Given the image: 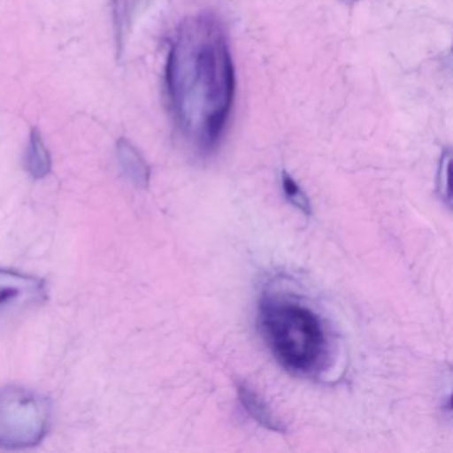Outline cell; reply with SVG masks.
<instances>
[{"mask_svg":"<svg viewBox=\"0 0 453 453\" xmlns=\"http://www.w3.org/2000/svg\"><path fill=\"white\" fill-rule=\"evenodd\" d=\"M166 91L185 140L200 153L213 150L235 94L226 31L213 14L193 15L180 25L166 63Z\"/></svg>","mask_w":453,"mask_h":453,"instance_id":"1","label":"cell"},{"mask_svg":"<svg viewBox=\"0 0 453 453\" xmlns=\"http://www.w3.org/2000/svg\"><path fill=\"white\" fill-rule=\"evenodd\" d=\"M258 319L262 335L282 367L302 375L320 368L327 342L322 322L309 307L265 299Z\"/></svg>","mask_w":453,"mask_h":453,"instance_id":"2","label":"cell"},{"mask_svg":"<svg viewBox=\"0 0 453 453\" xmlns=\"http://www.w3.org/2000/svg\"><path fill=\"white\" fill-rule=\"evenodd\" d=\"M51 426V404L23 387L0 389V448L25 449L39 444Z\"/></svg>","mask_w":453,"mask_h":453,"instance_id":"3","label":"cell"},{"mask_svg":"<svg viewBox=\"0 0 453 453\" xmlns=\"http://www.w3.org/2000/svg\"><path fill=\"white\" fill-rule=\"evenodd\" d=\"M46 282L34 275L0 269V325L43 303Z\"/></svg>","mask_w":453,"mask_h":453,"instance_id":"4","label":"cell"},{"mask_svg":"<svg viewBox=\"0 0 453 453\" xmlns=\"http://www.w3.org/2000/svg\"><path fill=\"white\" fill-rule=\"evenodd\" d=\"M237 392L241 404L245 408L249 416L253 418L259 426L269 429V431L278 432V434H283L286 431L285 424L277 418L272 408L254 389L245 384H240Z\"/></svg>","mask_w":453,"mask_h":453,"instance_id":"5","label":"cell"},{"mask_svg":"<svg viewBox=\"0 0 453 453\" xmlns=\"http://www.w3.org/2000/svg\"><path fill=\"white\" fill-rule=\"evenodd\" d=\"M118 157L127 179L136 187L147 188L150 184V166L128 140H119Z\"/></svg>","mask_w":453,"mask_h":453,"instance_id":"6","label":"cell"},{"mask_svg":"<svg viewBox=\"0 0 453 453\" xmlns=\"http://www.w3.org/2000/svg\"><path fill=\"white\" fill-rule=\"evenodd\" d=\"M25 165L30 176L36 180L44 179L51 172V156L38 129L31 131Z\"/></svg>","mask_w":453,"mask_h":453,"instance_id":"7","label":"cell"},{"mask_svg":"<svg viewBox=\"0 0 453 453\" xmlns=\"http://www.w3.org/2000/svg\"><path fill=\"white\" fill-rule=\"evenodd\" d=\"M134 0H113V22H115L116 39L118 47L124 46V36L128 31L129 19L134 12Z\"/></svg>","mask_w":453,"mask_h":453,"instance_id":"8","label":"cell"},{"mask_svg":"<svg viewBox=\"0 0 453 453\" xmlns=\"http://www.w3.org/2000/svg\"><path fill=\"white\" fill-rule=\"evenodd\" d=\"M280 181H282L283 192H285L286 198H288L296 208H298L302 213H311V205H310L309 198L304 195L298 182H296L288 172H282Z\"/></svg>","mask_w":453,"mask_h":453,"instance_id":"9","label":"cell"},{"mask_svg":"<svg viewBox=\"0 0 453 453\" xmlns=\"http://www.w3.org/2000/svg\"><path fill=\"white\" fill-rule=\"evenodd\" d=\"M449 165H450V152L445 150L442 153L441 160H440L439 172H437V192L442 200L450 203L449 196Z\"/></svg>","mask_w":453,"mask_h":453,"instance_id":"10","label":"cell"},{"mask_svg":"<svg viewBox=\"0 0 453 453\" xmlns=\"http://www.w3.org/2000/svg\"><path fill=\"white\" fill-rule=\"evenodd\" d=\"M349 2H351V4H354V2H357V0H349Z\"/></svg>","mask_w":453,"mask_h":453,"instance_id":"11","label":"cell"}]
</instances>
